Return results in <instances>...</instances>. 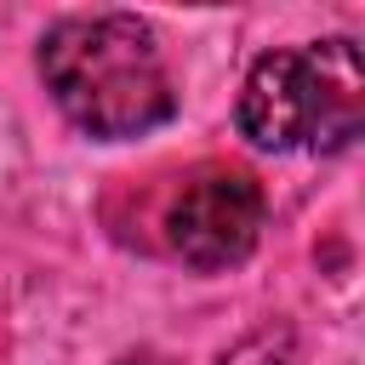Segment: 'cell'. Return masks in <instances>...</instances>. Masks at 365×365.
<instances>
[{
    "label": "cell",
    "instance_id": "277c9868",
    "mask_svg": "<svg viewBox=\"0 0 365 365\" xmlns=\"http://www.w3.org/2000/svg\"><path fill=\"white\" fill-rule=\"evenodd\" d=\"M217 365H291V331H285V325L251 331V336H240Z\"/></svg>",
    "mask_w": 365,
    "mask_h": 365
},
{
    "label": "cell",
    "instance_id": "3957f363",
    "mask_svg": "<svg viewBox=\"0 0 365 365\" xmlns=\"http://www.w3.org/2000/svg\"><path fill=\"white\" fill-rule=\"evenodd\" d=\"M262 234V188L245 171H200L165 211V240L194 268H234L257 251Z\"/></svg>",
    "mask_w": 365,
    "mask_h": 365
},
{
    "label": "cell",
    "instance_id": "6da1fadb",
    "mask_svg": "<svg viewBox=\"0 0 365 365\" xmlns=\"http://www.w3.org/2000/svg\"><path fill=\"white\" fill-rule=\"evenodd\" d=\"M40 74L57 108L103 143L143 137L177 114L171 74L160 63L154 29L131 11L63 17L40 40Z\"/></svg>",
    "mask_w": 365,
    "mask_h": 365
},
{
    "label": "cell",
    "instance_id": "7a4b0ae2",
    "mask_svg": "<svg viewBox=\"0 0 365 365\" xmlns=\"http://www.w3.org/2000/svg\"><path fill=\"white\" fill-rule=\"evenodd\" d=\"M365 114V68L354 40H319L268 51L251 63L240 91V131L268 148H342Z\"/></svg>",
    "mask_w": 365,
    "mask_h": 365
},
{
    "label": "cell",
    "instance_id": "5b68a950",
    "mask_svg": "<svg viewBox=\"0 0 365 365\" xmlns=\"http://www.w3.org/2000/svg\"><path fill=\"white\" fill-rule=\"evenodd\" d=\"M114 365H177V359H165V354H154V348H137V354H125V359H114Z\"/></svg>",
    "mask_w": 365,
    "mask_h": 365
}]
</instances>
